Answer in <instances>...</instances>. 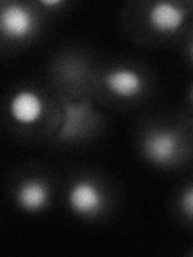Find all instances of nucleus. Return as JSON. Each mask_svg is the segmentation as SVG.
Listing matches in <instances>:
<instances>
[{
    "label": "nucleus",
    "mask_w": 193,
    "mask_h": 257,
    "mask_svg": "<svg viewBox=\"0 0 193 257\" xmlns=\"http://www.w3.org/2000/svg\"><path fill=\"white\" fill-rule=\"evenodd\" d=\"M191 4L142 2L129 5L127 29L135 40L150 44H169L188 31Z\"/></svg>",
    "instance_id": "f257e3e1"
},
{
    "label": "nucleus",
    "mask_w": 193,
    "mask_h": 257,
    "mask_svg": "<svg viewBox=\"0 0 193 257\" xmlns=\"http://www.w3.org/2000/svg\"><path fill=\"white\" fill-rule=\"evenodd\" d=\"M139 153L151 167L172 171L193 159V119L182 122L150 124L142 128Z\"/></svg>",
    "instance_id": "f03ea898"
},
{
    "label": "nucleus",
    "mask_w": 193,
    "mask_h": 257,
    "mask_svg": "<svg viewBox=\"0 0 193 257\" xmlns=\"http://www.w3.org/2000/svg\"><path fill=\"white\" fill-rule=\"evenodd\" d=\"M7 116L15 131L26 135H52L55 139L63 122L64 101L55 100L40 88L23 87L8 98Z\"/></svg>",
    "instance_id": "7ed1b4c3"
},
{
    "label": "nucleus",
    "mask_w": 193,
    "mask_h": 257,
    "mask_svg": "<svg viewBox=\"0 0 193 257\" xmlns=\"http://www.w3.org/2000/svg\"><path fill=\"white\" fill-rule=\"evenodd\" d=\"M150 76L131 63L111 64L95 74L93 95L110 106H132L150 93Z\"/></svg>",
    "instance_id": "20e7f679"
},
{
    "label": "nucleus",
    "mask_w": 193,
    "mask_h": 257,
    "mask_svg": "<svg viewBox=\"0 0 193 257\" xmlns=\"http://www.w3.org/2000/svg\"><path fill=\"white\" fill-rule=\"evenodd\" d=\"M52 74L63 101L82 103L92 100L96 71L80 55L64 53L52 64Z\"/></svg>",
    "instance_id": "39448f33"
},
{
    "label": "nucleus",
    "mask_w": 193,
    "mask_h": 257,
    "mask_svg": "<svg viewBox=\"0 0 193 257\" xmlns=\"http://www.w3.org/2000/svg\"><path fill=\"white\" fill-rule=\"evenodd\" d=\"M68 211L80 220L93 222L107 215L111 206L110 191L105 183L92 175H77L64 191Z\"/></svg>",
    "instance_id": "423d86ee"
},
{
    "label": "nucleus",
    "mask_w": 193,
    "mask_h": 257,
    "mask_svg": "<svg viewBox=\"0 0 193 257\" xmlns=\"http://www.w3.org/2000/svg\"><path fill=\"white\" fill-rule=\"evenodd\" d=\"M44 10L37 4L7 2L0 4V37L4 44L15 47L29 44L42 29Z\"/></svg>",
    "instance_id": "0eeeda50"
},
{
    "label": "nucleus",
    "mask_w": 193,
    "mask_h": 257,
    "mask_svg": "<svg viewBox=\"0 0 193 257\" xmlns=\"http://www.w3.org/2000/svg\"><path fill=\"white\" fill-rule=\"evenodd\" d=\"M103 127V119L93 108L92 100L82 103L64 101V116L55 142L63 145H77L88 142L96 137Z\"/></svg>",
    "instance_id": "6e6552de"
},
{
    "label": "nucleus",
    "mask_w": 193,
    "mask_h": 257,
    "mask_svg": "<svg viewBox=\"0 0 193 257\" xmlns=\"http://www.w3.org/2000/svg\"><path fill=\"white\" fill-rule=\"evenodd\" d=\"M13 201L15 206L28 215L44 214L53 203V185L44 175H26L15 185Z\"/></svg>",
    "instance_id": "1a4fd4ad"
},
{
    "label": "nucleus",
    "mask_w": 193,
    "mask_h": 257,
    "mask_svg": "<svg viewBox=\"0 0 193 257\" xmlns=\"http://www.w3.org/2000/svg\"><path fill=\"white\" fill-rule=\"evenodd\" d=\"M175 209L183 222L193 225V182L180 188L175 199Z\"/></svg>",
    "instance_id": "9d476101"
},
{
    "label": "nucleus",
    "mask_w": 193,
    "mask_h": 257,
    "mask_svg": "<svg viewBox=\"0 0 193 257\" xmlns=\"http://www.w3.org/2000/svg\"><path fill=\"white\" fill-rule=\"evenodd\" d=\"M188 32V40H187V48H185V52H187V58L190 61V64L193 66V28L187 31Z\"/></svg>",
    "instance_id": "9b49d317"
},
{
    "label": "nucleus",
    "mask_w": 193,
    "mask_h": 257,
    "mask_svg": "<svg viewBox=\"0 0 193 257\" xmlns=\"http://www.w3.org/2000/svg\"><path fill=\"white\" fill-rule=\"evenodd\" d=\"M187 101H188V106L193 109V84L188 88V95H187Z\"/></svg>",
    "instance_id": "f8f14e48"
},
{
    "label": "nucleus",
    "mask_w": 193,
    "mask_h": 257,
    "mask_svg": "<svg viewBox=\"0 0 193 257\" xmlns=\"http://www.w3.org/2000/svg\"><path fill=\"white\" fill-rule=\"evenodd\" d=\"M191 7H193V4H191Z\"/></svg>",
    "instance_id": "ddd939ff"
}]
</instances>
